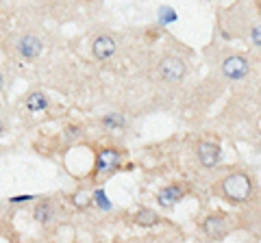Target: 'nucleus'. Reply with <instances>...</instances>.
I'll list each match as a JSON object with an SVG mask.
<instances>
[{"mask_svg":"<svg viewBox=\"0 0 261 243\" xmlns=\"http://www.w3.org/2000/svg\"><path fill=\"white\" fill-rule=\"evenodd\" d=\"M218 189H220L222 198H227L229 202H246L253 195V182L242 171H233V174L224 176Z\"/></svg>","mask_w":261,"mask_h":243,"instance_id":"obj_1","label":"nucleus"},{"mask_svg":"<svg viewBox=\"0 0 261 243\" xmlns=\"http://www.w3.org/2000/svg\"><path fill=\"white\" fill-rule=\"evenodd\" d=\"M122 165V152L118 148H100L96 152V167H94V180L105 182L116 174Z\"/></svg>","mask_w":261,"mask_h":243,"instance_id":"obj_2","label":"nucleus"},{"mask_svg":"<svg viewBox=\"0 0 261 243\" xmlns=\"http://www.w3.org/2000/svg\"><path fill=\"white\" fill-rule=\"evenodd\" d=\"M44 52V41L35 33H22L15 35L11 41V55H15L22 61H35Z\"/></svg>","mask_w":261,"mask_h":243,"instance_id":"obj_3","label":"nucleus"},{"mask_svg":"<svg viewBox=\"0 0 261 243\" xmlns=\"http://www.w3.org/2000/svg\"><path fill=\"white\" fill-rule=\"evenodd\" d=\"M248 70H251V65H248V61L242 55H231L222 61V74L231 81L244 79V76L248 74Z\"/></svg>","mask_w":261,"mask_h":243,"instance_id":"obj_4","label":"nucleus"},{"mask_svg":"<svg viewBox=\"0 0 261 243\" xmlns=\"http://www.w3.org/2000/svg\"><path fill=\"white\" fill-rule=\"evenodd\" d=\"M185 72H187L185 63L176 57H165L163 61L159 63V74H161V79L170 81V82H179L183 76H185Z\"/></svg>","mask_w":261,"mask_h":243,"instance_id":"obj_5","label":"nucleus"},{"mask_svg":"<svg viewBox=\"0 0 261 243\" xmlns=\"http://www.w3.org/2000/svg\"><path fill=\"white\" fill-rule=\"evenodd\" d=\"M118 44L111 35H98L96 39L92 41V55L98 59V61H107L116 55Z\"/></svg>","mask_w":261,"mask_h":243,"instance_id":"obj_6","label":"nucleus"},{"mask_svg":"<svg viewBox=\"0 0 261 243\" xmlns=\"http://www.w3.org/2000/svg\"><path fill=\"white\" fill-rule=\"evenodd\" d=\"M203 230H205V235L209 237V239L220 241L229 233V222H227V217L224 215H209L203 222Z\"/></svg>","mask_w":261,"mask_h":243,"instance_id":"obj_7","label":"nucleus"},{"mask_svg":"<svg viewBox=\"0 0 261 243\" xmlns=\"http://www.w3.org/2000/svg\"><path fill=\"white\" fill-rule=\"evenodd\" d=\"M220 157H222V150L218 144H213V141H200L198 159L205 167H216V165L220 163Z\"/></svg>","mask_w":261,"mask_h":243,"instance_id":"obj_8","label":"nucleus"},{"mask_svg":"<svg viewBox=\"0 0 261 243\" xmlns=\"http://www.w3.org/2000/svg\"><path fill=\"white\" fill-rule=\"evenodd\" d=\"M55 217V202L50 198H39L37 204L33 206V219L41 226H48Z\"/></svg>","mask_w":261,"mask_h":243,"instance_id":"obj_9","label":"nucleus"},{"mask_svg":"<svg viewBox=\"0 0 261 243\" xmlns=\"http://www.w3.org/2000/svg\"><path fill=\"white\" fill-rule=\"evenodd\" d=\"M185 195V187H181V185H170V187H165L159 191L157 195V202L159 206H163V209H170V206H174L179 200Z\"/></svg>","mask_w":261,"mask_h":243,"instance_id":"obj_10","label":"nucleus"},{"mask_svg":"<svg viewBox=\"0 0 261 243\" xmlns=\"http://www.w3.org/2000/svg\"><path fill=\"white\" fill-rule=\"evenodd\" d=\"M24 104H26V109L31 111V113H39V111H46V109H48L50 100H48V96H46L44 91L35 89V91H31V93H28V96L24 98Z\"/></svg>","mask_w":261,"mask_h":243,"instance_id":"obj_11","label":"nucleus"},{"mask_svg":"<svg viewBox=\"0 0 261 243\" xmlns=\"http://www.w3.org/2000/svg\"><path fill=\"white\" fill-rule=\"evenodd\" d=\"M133 222L137 224V226L150 228V226H157V224H159V215H157L155 211H150V209H139L133 215Z\"/></svg>","mask_w":261,"mask_h":243,"instance_id":"obj_12","label":"nucleus"},{"mask_svg":"<svg viewBox=\"0 0 261 243\" xmlns=\"http://www.w3.org/2000/svg\"><path fill=\"white\" fill-rule=\"evenodd\" d=\"M100 124H103L107 130H122L127 126V117L120 113H107L103 120H100Z\"/></svg>","mask_w":261,"mask_h":243,"instance_id":"obj_13","label":"nucleus"},{"mask_svg":"<svg viewBox=\"0 0 261 243\" xmlns=\"http://www.w3.org/2000/svg\"><path fill=\"white\" fill-rule=\"evenodd\" d=\"M92 200H94V204H96V209L100 211H111V202H109V198H107V193L103 191V189H96L92 195Z\"/></svg>","mask_w":261,"mask_h":243,"instance_id":"obj_14","label":"nucleus"},{"mask_svg":"<svg viewBox=\"0 0 261 243\" xmlns=\"http://www.w3.org/2000/svg\"><path fill=\"white\" fill-rule=\"evenodd\" d=\"M176 20V11L170 9V7H161L159 9V22L161 24H170V22Z\"/></svg>","mask_w":261,"mask_h":243,"instance_id":"obj_15","label":"nucleus"},{"mask_svg":"<svg viewBox=\"0 0 261 243\" xmlns=\"http://www.w3.org/2000/svg\"><path fill=\"white\" fill-rule=\"evenodd\" d=\"M33 200H37L35 195H13V198H9L11 204H20V202H33Z\"/></svg>","mask_w":261,"mask_h":243,"instance_id":"obj_16","label":"nucleus"},{"mask_svg":"<svg viewBox=\"0 0 261 243\" xmlns=\"http://www.w3.org/2000/svg\"><path fill=\"white\" fill-rule=\"evenodd\" d=\"M251 37H253V44L261 48V26H253V35H251Z\"/></svg>","mask_w":261,"mask_h":243,"instance_id":"obj_17","label":"nucleus"},{"mask_svg":"<svg viewBox=\"0 0 261 243\" xmlns=\"http://www.w3.org/2000/svg\"><path fill=\"white\" fill-rule=\"evenodd\" d=\"M65 133H68V135H70V137H72V139L81 137V128H79V126H68V128H65Z\"/></svg>","mask_w":261,"mask_h":243,"instance_id":"obj_18","label":"nucleus"},{"mask_svg":"<svg viewBox=\"0 0 261 243\" xmlns=\"http://www.w3.org/2000/svg\"><path fill=\"white\" fill-rule=\"evenodd\" d=\"M7 133V124H4V120H0V137Z\"/></svg>","mask_w":261,"mask_h":243,"instance_id":"obj_19","label":"nucleus"},{"mask_svg":"<svg viewBox=\"0 0 261 243\" xmlns=\"http://www.w3.org/2000/svg\"><path fill=\"white\" fill-rule=\"evenodd\" d=\"M4 89V74H2V70H0V91Z\"/></svg>","mask_w":261,"mask_h":243,"instance_id":"obj_20","label":"nucleus"}]
</instances>
